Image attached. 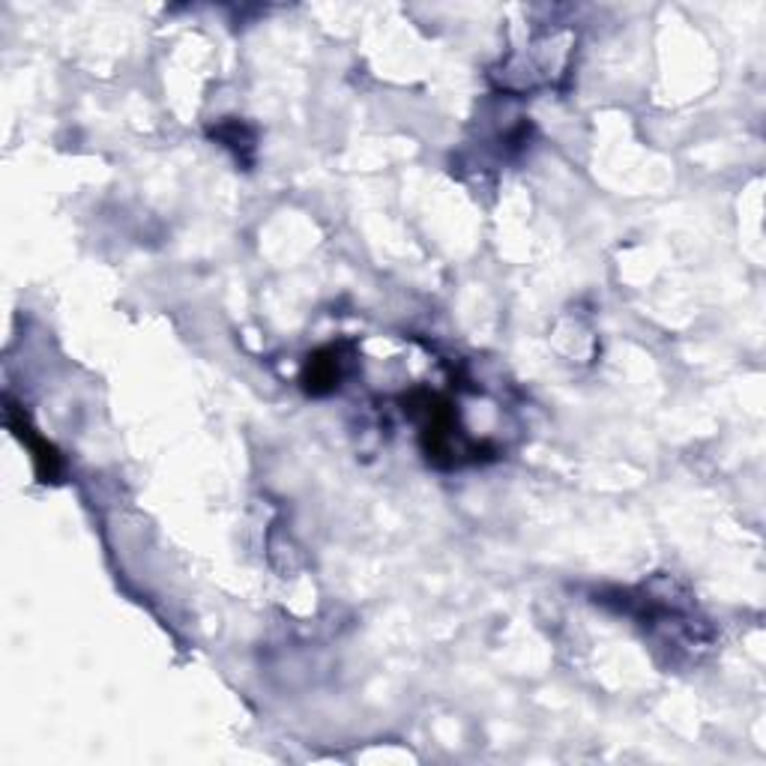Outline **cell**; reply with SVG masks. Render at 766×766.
Returning <instances> with one entry per match:
<instances>
[{"mask_svg":"<svg viewBox=\"0 0 766 766\" xmlns=\"http://www.w3.org/2000/svg\"><path fill=\"white\" fill-rule=\"evenodd\" d=\"M10 426L15 428V438L31 447L33 464H36V473H40V480H43V482H57V476H60V455H57V449L52 447L48 440L36 438V435H33V428L27 426L24 419H22V423H19L12 410H10Z\"/></svg>","mask_w":766,"mask_h":766,"instance_id":"obj_2","label":"cell"},{"mask_svg":"<svg viewBox=\"0 0 766 766\" xmlns=\"http://www.w3.org/2000/svg\"><path fill=\"white\" fill-rule=\"evenodd\" d=\"M341 374H345V360L336 345H329L324 351L312 353L303 369V386L308 395H327L339 390Z\"/></svg>","mask_w":766,"mask_h":766,"instance_id":"obj_1","label":"cell"}]
</instances>
